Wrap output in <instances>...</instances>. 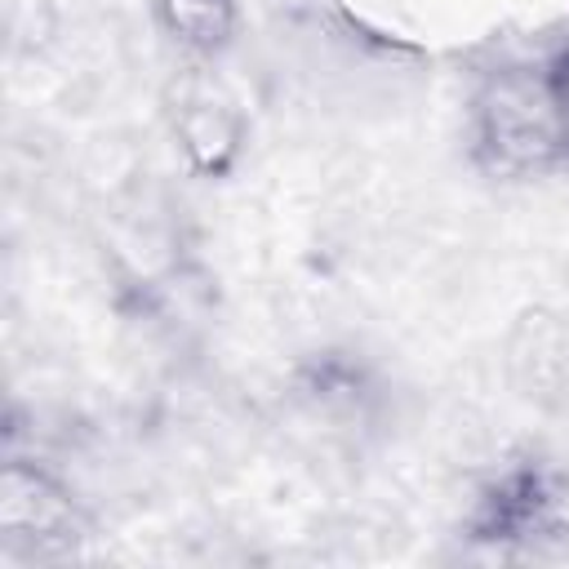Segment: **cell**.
Masks as SVG:
<instances>
[{
    "label": "cell",
    "instance_id": "6da1fadb",
    "mask_svg": "<svg viewBox=\"0 0 569 569\" xmlns=\"http://www.w3.org/2000/svg\"><path fill=\"white\" fill-rule=\"evenodd\" d=\"M471 160L489 178H538L569 164V138L551 107L542 67L489 71L467 111Z\"/></svg>",
    "mask_w": 569,
    "mask_h": 569
},
{
    "label": "cell",
    "instance_id": "7a4b0ae2",
    "mask_svg": "<svg viewBox=\"0 0 569 569\" xmlns=\"http://www.w3.org/2000/svg\"><path fill=\"white\" fill-rule=\"evenodd\" d=\"M89 516L71 485L36 458H4L0 467V538L9 551L49 560L84 542Z\"/></svg>",
    "mask_w": 569,
    "mask_h": 569
},
{
    "label": "cell",
    "instance_id": "3957f363",
    "mask_svg": "<svg viewBox=\"0 0 569 569\" xmlns=\"http://www.w3.org/2000/svg\"><path fill=\"white\" fill-rule=\"evenodd\" d=\"M560 489L547 467L511 462L502 467L471 507V538L493 547H529L547 533H560Z\"/></svg>",
    "mask_w": 569,
    "mask_h": 569
},
{
    "label": "cell",
    "instance_id": "277c9868",
    "mask_svg": "<svg viewBox=\"0 0 569 569\" xmlns=\"http://www.w3.org/2000/svg\"><path fill=\"white\" fill-rule=\"evenodd\" d=\"M173 138L196 178H231L244 142H249V120L236 98L213 93V89H187L173 107Z\"/></svg>",
    "mask_w": 569,
    "mask_h": 569
},
{
    "label": "cell",
    "instance_id": "5b68a950",
    "mask_svg": "<svg viewBox=\"0 0 569 569\" xmlns=\"http://www.w3.org/2000/svg\"><path fill=\"white\" fill-rule=\"evenodd\" d=\"M151 13L160 36L196 62L227 53L240 31V0H151Z\"/></svg>",
    "mask_w": 569,
    "mask_h": 569
},
{
    "label": "cell",
    "instance_id": "8992f818",
    "mask_svg": "<svg viewBox=\"0 0 569 569\" xmlns=\"http://www.w3.org/2000/svg\"><path fill=\"white\" fill-rule=\"evenodd\" d=\"M542 80H547V93H551V107L560 116V129L569 138V44H560L547 62H542Z\"/></svg>",
    "mask_w": 569,
    "mask_h": 569
}]
</instances>
